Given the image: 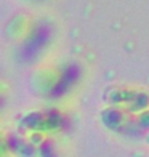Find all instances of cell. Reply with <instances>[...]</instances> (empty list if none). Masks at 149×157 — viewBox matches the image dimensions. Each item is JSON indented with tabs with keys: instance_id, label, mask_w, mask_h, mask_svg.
I'll use <instances>...</instances> for the list:
<instances>
[{
	"instance_id": "obj_1",
	"label": "cell",
	"mask_w": 149,
	"mask_h": 157,
	"mask_svg": "<svg viewBox=\"0 0 149 157\" xmlns=\"http://www.w3.org/2000/svg\"><path fill=\"white\" fill-rule=\"evenodd\" d=\"M40 157H56L55 149L52 147L50 143H47V144H44V146L40 147Z\"/></svg>"
}]
</instances>
